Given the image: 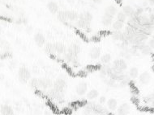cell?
I'll use <instances>...</instances> for the list:
<instances>
[{
  "mask_svg": "<svg viewBox=\"0 0 154 115\" xmlns=\"http://www.w3.org/2000/svg\"><path fill=\"white\" fill-rule=\"evenodd\" d=\"M18 79L20 83L25 85L29 83V80L31 79V72L29 68L24 66H22L18 70Z\"/></svg>",
  "mask_w": 154,
  "mask_h": 115,
  "instance_id": "1",
  "label": "cell"
},
{
  "mask_svg": "<svg viewBox=\"0 0 154 115\" xmlns=\"http://www.w3.org/2000/svg\"><path fill=\"white\" fill-rule=\"evenodd\" d=\"M88 105L92 106L93 109V114H112L109 110L102 106V104H96L94 102H88Z\"/></svg>",
  "mask_w": 154,
  "mask_h": 115,
  "instance_id": "2",
  "label": "cell"
},
{
  "mask_svg": "<svg viewBox=\"0 0 154 115\" xmlns=\"http://www.w3.org/2000/svg\"><path fill=\"white\" fill-rule=\"evenodd\" d=\"M47 95L49 97V98L51 99H54L58 102H62L63 101V97H64V94L63 93L59 92L55 90L54 88L49 89V91L47 92Z\"/></svg>",
  "mask_w": 154,
  "mask_h": 115,
  "instance_id": "3",
  "label": "cell"
},
{
  "mask_svg": "<svg viewBox=\"0 0 154 115\" xmlns=\"http://www.w3.org/2000/svg\"><path fill=\"white\" fill-rule=\"evenodd\" d=\"M54 86V82L47 77H43L39 79V89L42 90H49Z\"/></svg>",
  "mask_w": 154,
  "mask_h": 115,
  "instance_id": "4",
  "label": "cell"
},
{
  "mask_svg": "<svg viewBox=\"0 0 154 115\" xmlns=\"http://www.w3.org/2000/svg\"><path fill=\"white\" fill-rule=\"evenodd\" d=\"M88 91V84L85 81H80L75 86V92L79 96H84Z\"/></svg>",
  "mask_w": 154,
  "mask_h": 115,
  "instance_id": "5",
  "label": "cell"
},
{
  "mask_svg": "<svg viewBox=\"0 0 154 115\" xmlns=\"http://www.w3.org/2000/svg\"><path fill=\"white\" fill-rule=\"evenodd\" d=\"M66 86H67V83H66L65 80H63L62 78H58L54 81V86L53 88L59 92L63 93V91L65 90Z\"/></svg>",
  "mask_w": 154,
  "mask_h": 115,
  "instance_id": "6",
  "label": "cell"
},
{
  "mask_svg": "<svg viewBox=\"0 0 154 115\" xmlns=\"http://www.w3.org/2000/svg\"><path fill=\"white\" fill-rule=\"evenodd\" d=\"M112 69V65L109 64H104L102 65L101 68L99 69V77H101L102 79H105V77L108 76V74L110 73V72Z\"/></svg>",
  "mask_w": 154,
  "mask_h": 115,
  "instance_id": "7",
  "label": "cell"
},
{
  "mask_svg": "<svg viewBox=\"0 0 154 115\" xmlns=\"http://www.w3.org/2000/svg\"><path fill=\"white\" fill-rule=\"evenodd\" d=\"M33 40H34L35 44L39 47H43L46 44V37L44 36L42 33H40V32H37L34 35Z\"/></svg>",
  "mask_w": 154,
  "mask_h": 115,
  "instance_id": "8",
  "label": "cell"
},
{
  "mask_svg": "<svg viewBox=\"0 0 154 115\" xmlns=\"http://www.w3.org/2000/svg\"><path fill=\"white\" fill-rule=\"evenodd\" d=\"M112 65H113L114 67L119 68V69L123 71H125L127 68V62H126L125 60H123V59H116V60L114 61Z\"/></svg>",
  "mask_w": 154,
  "mask_h": 115,
  "instance_id": "9",
  "label": "cell"
},
{
  "mask_svg": "<svg viewBox=\"0 0 154 115\" xmlns=\"http://www.w3.org/2000/svg\"><path fill=\"white\" fill-rule=\"evenodd\" d=\"M65 59L67 62L74 65V67H77L79 65V61L77 59V56H74V55H72L68 53V52H67L65 55Z\"/></svg>",
  "mask_w": 154,
  "mask_h": 115,
  "instance_id": "10",
  "label": "cell"
},
{
  "mask_svg": "<svg viewBox=\"0 0 154 115\" xmlns=\"http://www.w3.org/2000/svg\"><path fill=\"white\" fill-rule=\"evenodd\" d=\"M101 54H102V50L99 47H93L89 52V56L92 60H97L100 58Z\"/></svg>",
  "mask_w": 154,
  "mask_h": 115,
  "instance_id": "11",
  "label": "cell"
},
{
  "mask_svg": "<svg viewBox=\"0 0 154 115\" xmlns=\"http://www.w3.org/2000/svg\"><path fill=\"white\" fill-rule=\"evenodd\" d=\"M139 80L142 85H148L151 80V75L148 72H144L140 75H139Z\"/></svg>",
  "mask_w": 154,
  "mask_h": 115,
  "instance_id": "12",
  "label": "cell"
},
{
  "mask_svg": "<svg viewBox=\"0 0 154 115\" xmlns=\"http://www.w3.org/2000/svg\"><path fill=\"white\" fill-rule=\"evenodd\" d=\"M81 48L80 47V45L76 44H72V45H70L67 48V52H68L70 54L74 55V56H78L80 52Z\"/></svg>",
  "mask_w": 154,
  "mask_h": 115,
  "instance_id": "13",
  "label": "cell"
},
{
  "mask_svg": "<svg viewBox=\"0 0 154 115\" xmlns=\"http://www.w3.org/2000/svg\"><path fill=\"white\" fill-rule=\"evenodd\" d=\"M0 114L2 115H13V109L8 105H1L0 106Z\"/></svg>",
  "mask_w": 154,
  "mask_h": 115,
  "instance_id": "14",
  "label": "cell"
},
{
  "mask_svg": "<svg viewBox=\"0 0 154 115\" xmlns=\"http://www.w3.org/2000/svg\"><path fill=\"white\" fill-rule=\"evenodd\" d=\"M46 7H47V9H48L49 12L52 13V14H57L59 11L58 3L54 2V1H50V2L47 3Z\"/></svg>",
  "mask_w": 154,
  "mask_h": 115,
  "instance_id": "15",
  "label": "cell"
},
{
  "mask_svg": "<svg viewBox=\"0 0 154 115\" xmlns=\"http://www.w3.org/2000/svg\"><path fill=\"white\" fill-rule=\"evenodd\" d=\"M117 112H118V114L119 115L128 114L130 112V106L127 103H123L120 106H118Z\"/></svg>",
  "mask_w": 154,
  "mask_h": 115,
  "instance_id": "16",
  "label": "cell"
},
{
  "mask_svg": "<svg viewBox=\"0 0 154 115\" xmlns=\"http://www.w3.org/2000/svg\"><path fill=\"white\" fill-rule=\"evenodd\" d=\"M113 20H114V16H110V15H108V14H105V13L102 17V24H103V25L106 26V27L111 25L112 23H113Z\"/></svg>",
  "mask_w": 154,
  "mask_h": 115,
  "instance_id": "17",
  "label": "cell"
},
{
  "mask_svg": "<svg viewBox=\"0 0 154 115\" xmlns=\"http://www.w3.org/2000/svg\"><path fill=\"white\" fill-rule=\"evenodd\" d=\"M67 20L70 21H77L79 19V14L74 11H65Z\"/></svg>",
  "mask_w": 154,
  "mask_h": 115,
  "instance_id": "18",
  "label": "cell"
},
{
  "mask_svg": "<svg viewBox=\"0 0 154 115\" xmlns=\"http://www.w3.org/2000/svg\"><path fill=\"white\" fill-rule=\"evenodd\" d=\"M137 21L141 26L148 25V24H151V23H153V22L152 21V19L145 16H140L138 17Z\"/></svg>",
  "mask_w": 154,
  "mask_h": 115,
  "instance_id": "19",
  "label": "cell"
},
{
  "mask_svg": "<svg viewBox=\"0 0 154 115\" xmlns=\"http://www.w3.org/2000/svg\"><path fill=\"white\" fill-rule=\"evenodd\" d=\"M54 51H55L56 53L63 54L67 51V48H66L65 45L62 44L61 43H55L54 44Z\"/></svg>",
  "mask_w": 154,
  "mask_h": 115,
  "instance_id": "20",
  "label": "cell"
},
{
  "mask_svg": "<svg viewBox=\"0 0 154 115\" xmlns=\"http://www.w3.org/2000/svg\"><path fill=\"white\" fill-rule=\"evenodd\" d=\"M79 19L91 23L92 22V19H93V16H92V14L90 12H89V11H85V12L79 14Z\"/></svg>",
  "mask_w": 154,
  "mask_h": 115,
  "instance_id": "21",
  "label": "cell"
},
{
  "mask_svg": "<svg viewBox=\"0 0 154 115\" xmlns=\"http://www.w3.org/2000/svg\"><path fill=\"white\" fill-rule=\"evenodd\" d=\"M107 107L111 111H115L118 109V102L115 98H110L107 101Z\"/></svg>",
  "mask_w": 154,
  "mask_h": 115,
  "instance_id": "22",
  "label": "cell"
},
{
  "mask_svg": "<svg viewBox=\"0 0 154 115\" xmlns=\"http://www.w3.org/2000/svg\"><path fill=\"white\" fill-rule=\"evenodd\" d=\"M99 97V92L97 90H91L87 93L86 97L89 101H93Z\"/></svg>",
  "mask_w": 154,
  "mask_h": 115,
  "instance_id": "23",
  "label": "cell"
},
{
  "mask_svg": "<svg viewBox=\"0 0 154 115\" xmlns=\"http://www.w3.org/2000/svg\"><path fill=\"white\" fill-rule=\"evenodd\" d=\"M90 22L85 21V20H83V19H78L76 21V25L79 28L81 29H88L90 27Z\"/></svg>",
  "mask_w": 154,
  "mask_h": 115,
  "instance_id": "24",
  "label": "cell"
},
{
  "mask_svg": "<svg viewBox=\"0 0 154 115\" xmlns=\"http://www.w3.org/2000/svg\"><path fill=\"white\" fill-rule=\"evenodd\" d=\"M105 14H108L110 16H115V15L118 14V10H117V7L114 5H110V6H108L105 10Z\"/></svg>",
  "mask_w": 154,
  "mask_h": 115,
  "instance_id": "25",
  "label": "cell"
},
{
  "mask_svg": "<svg viewBox=\"0 0 154 115\" xmlns=\"http://www.w3.org/2000/svg\"><path fill=\"white\" fill-rule=\"evenodd\" d=\"M112 38L115 41H122L123 40V32L121 31H115L112 32Z\"/></svg>",
  "mask_w": 154,
  "mask_h": 115,
  "instance_id": "26",
  "label": "cell"
},
{
  "mask_svg": "<svg viewBox=\"0 0 154 115\" xmlns=\"http://www.w3.org/2000/svg\"><path fill=\"white\" fill-rule=\"evenodd\" d=\"M140 51L142 54L148 56V55L152 54V52H153V48H151L148 44H144L142 46V48H140Z\"/></svg>",
  "mask_w": 154,
  "mask_h": 115,
  "instance_id": "27",
  "label": "cell"
},
{
  "mask_svg": "<svg viewBox=\"0 0 154 115\" xmlns=\"http://www.w3.org/2000/svg\"><path fill=\"white\" fill-rule=\"evenodd\" d=\"M112 28L115 31H121L122 29L124 28V23L121 22V21H119V20L117 19L116 21L113 22V23H112Z\"/></svg>",
  "mask_w": 154,
  "mask_h": 115,
  "instance_id": "28",
  "label": "cell"
},
{
  "mask_svg": "<svg viewBox=\"0 0 154 115\" xmlns=\"http://www.w3.org/2000/svg\"><path fill=\"white\" fill-rule=\"evenodd\" d=\"M29 85L30 88L37 90L39 89V79L37 78H31L29 80Z\"/></svg>",
  "mask_w": 154,
  "mask_h": 115,
  "instance_id": "29",
  "label": "cell"
},
{
  "mask_svg": "<svg viewBox=\"0 0 154 115\" xmlns=\"http://www.w3.org/2000/svg\"><path fill=\"white\" fill-rule=\"evenodd\" d=\"M129 76L131 77L132 80L136 79L137 77H139V70H138L137 68L132 67L129 70Z\"/></svg>",
  "mask_w": 154,
  "mask_h": 115,
  "instance_id": "30",
  "label": "cell"
},
{
  "mask_svg": "<svg viewBox=\"0 0 154 115\" xmlns=\"http://www.w3.org/2000/svg\"><path fill=\"white\" fill-rule=\"evenodd\" d=\"M57 18L59 19L60 22L62 23H67V16H66V12L63 11H59V12L57 13Z\"/></svg>",
  "mask_w": 154,
  "mask_h": 115,
  "instance_id": "31",
  "label": "cell"
},
{
  "mask_svg": "<svg viewBox=\"0 0 154 115\" xmlns=\"http://www.w3.org/2000/svg\"><path fill=\"white\" fill-rule=\"evenodd\" d=\"M101 62L103 63V64H109L110 61H111V56L110 54H109V53H105V54H103L102 56H101Z\"/></svg>",
  "mask_w": 154,
  "mask_h": 115,
  "instance_id": "32",
  "label": "cell"
},
{
  "mask_svg": "<svg viewBox=\"0 0 154 115\" xmlns=\"http://www.w3.org/2000/svg\"><path fill=\"white\" fill-rule=\"evenodd\" d=\"M45 51L47 53H49V54L54 53L55 52V51H54V44H52V43L46 44V46H45Z\"/></svg>",
  "mask_w": 154,
  "mask_h": 115,
  "instance_id": "33",
  "label": "cell"
},
{
  "mask_svg": "<svg viewBox=\"0 0 154 115\" xmlns=\"http://www.w3.org/2000/svg\"><path fill=\"white\" fill-rule=\"evenodd\" d=\"M122 12L124 13L127 16H131L132 15V13L134 12V10L131 6L126 5V6H123V7H122Z\"/></svg>",
  "mask_w": 154,
  "mask_h": 115,
  "instance_id": "34",
  "label": "cell"
},
{
  "mask_svg": "<svg viewBox=\"0 0 154 115\" xmlns=\"http://www.w3.org/2000/svg\"><path fill=\"white\" fill-rule=\"evenodd\" d=\"M105 83L110 87H116V80L112 78H105Z\"/></svg>",
  "mask_w": 154,
  "mask_h": 115,
  "instance_id": "35",
  "label": "cell"
},
{
  "mask_svg": "<svg viewBox=\"0 0 154 115\" xmlns=\"http://www.w3.org/2000/svg\"><path fill=\"white\" fill-rule=\"evenodd\" d=\"M127 16H126L122 11H119L117 14V19L119 20V21H121V22L125 23V21L127 20Z\"/></svg>",
  "mask_w": 154,
  "mask_h": 115,
  "instance_id": "36",
  "label": "cell"
},
{
  "mask_svg": "<svg viewBox=\"0 0 154 115\" xmlns=\"http://www.w3.org/2000/svg\"><path fill=\"white\" fill-rule=\"evenodd\" d=\"M84 114H93V109H92V106H90L89 105H86L85 107V110H84Z\"/></svg>",
  "mask_w": 154,
  "mask_h": 115,
  "instance_id": "37",
  "label": "cell"
},
{
  "mask_svg": "<svg viewBox=\"0 0 154 115\" xmlns=\"http://www.w3.org/2000/svg\"><path fill=\"white\" fill-rule=\"evenodd\" d=\"M153 99H154L153 93H151V94H149V95H148V96H145L144 97V101L145 103H149V102L152 103V102L153 101Z\"/></svg>",
  "mask_w": 154,
  "mask_h": 115,
  "instance_id": "38",
  "label": "cell"
},
{
  "mask_svg": "<svg viewBox=\"0 0 154 115\" xmlns=\"http://www.w3.org/2000/svg\"><path fill=\"white\" fill-rule=\"evenodd\" d=\"M107 102V100H106V97L105 96H101L99 97V103L100 104H105V103Z\"/></svg>",
  "mask_w": 154,
  "mask_h": 115,
  "instance_id": "39",
  "label": "cell"
},
{
  "mask_svg": "<svg viewBox=\"0 0 154 115\" xmlns=\"http://www.w3.org/2000/svg\"><path fill=\"white\" fill-rule=\"evenodd\" d=\"M131 102L134 103V104H138L139 103V100L137 99V97L136 95H133L131 97Z\"/></svg>",
  "mask_w": 154,
  "mask_h": 115,
  "instance_id": "40",
  "label": "cell"
},
{
  "mask_svg": "<svg viewBox=\"0 0 154 115\" xmlns=\"http://www.w3.org/2000/svg\"><path fill=\"white\" fill-rule=\"evenodd\" d=\"M148 45L150 46L151 48H153V49H154V39H151V40H148Z\"/></svg>",
  "mask_w": 154,
  "mask_h": 115,
  "instance_id": "41",
  "label": "cell"
},
{
  "mask_svg": "<svg viewBox=\"0 0 154 115\" xmlns=\"http://www.w3.org/2000/svg\"><path fill=\"white\" fill-rule=\"evenodd\" d=\"M131 93H133V95H137L139 92H138V90L135 88V87H132L131 89Z\"/></svg>",
  "mask_w": 154,
  "mask_h": 115,
  "instance_id": "42",
  "label": "cell"
},
{
  "mask_svg": "<svg viewBox=\"0 0 154 115\" xmlns=\"http://www.w3.org/2000/svg\"><path fill=\"white\" fill-rule=\"evenodd\" d=\"M143 11H144V10L142 9V8H139V9L136 11V13H137L139 16H141V14L143 13Z\"/></svg>",
  "mask_w": 154,
  "mask_h": 115,
  "instance_id": "43",
  "label": "cell"
},
{
  "mask_svg": "<svg viewBox=\"0 0 154 115\" xmlns=\"http://www.w3.org/2000/svg\"><path fill=\"white\" fill-rule=\"evenodd\" d=\"M92 1L95 3H100L102 2V0H92Z\"/></svg>",
  "mask_w": 154,
  "mask_h": 115,
  "instance_id": "44",
  "label": "cell"
},
{
  "mask_svg": "<svg viewBox=\"0 0 154 115\" xmlns=\"http://www.w3.org/2000/svg\"><path fill=\"white\" fill-rule=\"evenodd\" d=\"M148 1H150L152 3H154V0H148Z\"/></svg>",
  "mask_w": 154,
  "mask_h": 115,
  "instance_id": "45",
  "label": "cell"
},
{
  "mask_svg": "<svg viewBox=\"0 0 154 115\" xmlns=\"http://www.w3.org/2000/svg\"><path fill=\"white\" fill-rule=\"evenodd\" d=\"M152 104H153V106H154V99H153V101L152 102Z\"/></svg>",
  "mask_w": 154,
  "mask_h": 115,
  "instance_id": "46",
  "label": "cell"
},
{
  "mask_svg": "<svg viewBox=\"0 0 154 115\" xmlns=\"http://www.w3.org/2000/svg\"><path fill=\"white\" fill-rule=\"evenodd\" d=\"M153 38L154 39V33H153Z\"/></svg>",
  "mask_w": 154,
  "mask_h": 115,
  "instance_id": "47",
  "label": "cell"
},
{
  "mask_svg": "<svg viewBox=\"0 0 154 115\" xmlns=\"http://www.w3.org/2000/svg\"><path fill=\"white\" fill-rule=\"evenodd\" d=\"M153 29H154V23H153Z\"/></svg>",
  "mask_w": 154,
  "mask_h": 115,
  "instance_id": "48",
  "label": "cell"
},
{
  "mask_svg": "<svg viewBox=\"0 0 154 115\" xmlns=\"http://www.w3.org/2000/svg\"><path fill=\"white\" fill-rule=\"evenodd\" d=\"M153 93H154V90H153Z\"/></svg>",
  "mask_w": 154,
  "mask_h": 115,
  "instance_id": "49",
  "label": "cell"
}]
</instances>
